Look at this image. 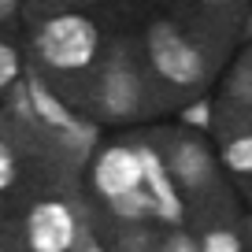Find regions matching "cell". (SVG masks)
Returning <instances> with one entry per match:
<instances>
[{
    "label": "cell",
    "instance_id": "obj_1",
    "mask_svg": "<svg viewBox=\"0 0 252 252\" xmlns=\"http://www.w3.org/2000/svg\"><path fill=\"white\" fill-rule=\"evenodd\" d=\"M37 48L52 67H86L96 52V30L82 15H60L41 30Z\"/></svg>",
    "mask_w": 252,
    "mask_h": 252
},
{
    "label": "cell",
    "instance_id": "obj_2",
    "mask_svg": "<svg viewBox=\"0 0 252 252\" xmlns=\"http://www.w3.org/2000/svg\"><path fill=\"white\" fill-rule=\"evenodd\" d=\"M152 60H156V71L163 78L178 82V86H189V82H197L204 74V63L171 26H156L152 33Z\"/></svg>",
    "mask_w": 252,
    "mask_h": 252
},
{
    "label": "cell",
    "instance_id": "obj_3",
    "mask_svg": "<svg viewBox=\"0 0 252 252\" xmlns=\"http://www.w3.org/2000/svg\"><path fill=\"white\" fill-rule=\"evenodd\" d=\"M74 241V219L63 204H41L30 215V245L33 252H63Z\"/></svg>",
    "mask_w": 252,
    "mask_h": 252
},
{
    "label": "cell",
    "instance_id": "obj_4",
    "mask_svg": "<svg viewBox=\"0 0 252 252\" xmlns=\"http://www.w3.org/2000/svg\"><path fill=\"white\" fill-rule=\"evenodd\" d=\"M141 182V163H137V152L130 149H108L96 163V186L108 200H115L119 193H130Z\"/></svg>",
    "mask_w": 252,
    "mask_h": 252
},
{
    "label": "cell",
    "instance_id": "obj_5",
    "mask_svg": "<svg viewBox=\"0 0 252 252\" xmlns=\"http://www.w3.org/2000/svg\"><path fill=\"white\" fill-rule=\"evenodd\" d=\"M137 163H141V178H149V186H152V200H156L159 215L163 219H182V200L171 189V182H167L163 167H159V156L149 149H137Z\"/></svg>",
    "mask_w": 252,
    "mask_h": 252
},
{
    "label": "cell",
    "instance_id": "obj_6",
    "mask_svg": "<svg viewBox=\"0 0 252 252\" xmlns=\"http://www.w3.org/2000/svg\"><path fill=\"white\" fill-rule=\"evenodd\" d=\"M30 100H33V108H37V115L45 119V123L63 126V130L78 134V141H93V130H86V126H78V123H74V119H71V111L63 108V104L56 100L52 93H45V86H41V82H30Z\"/></svg>",
    "mask_w": 252,
    "mask_h": 252
},
{
    "label": "cell",
    "instance_id": "obj_7",
    "mask_svg": "<svg viewBox=\"0 0 252 252\" xmlns=\"http://www.w3.org/2000/svg\"><path fill=\"white\" fill-rule=\"evenodd\" d=\"M174 167H178V174L189 182V186H197V182L208 174V156L197 149V145H178V152H174Z\"/></svg>",
    "mask_w": 252,
    "mask_h": 252
},
{
    "label": "cell",
    "instance_id": "obj_8",
    "mask_svg": "<svg viewBox=\"0 0 252 252\" xmlns=\"http://www.w3.org/2000/svg\"><path fill=\"white\" fill-rule=\"evenodd\" d=\"M108 108L115 111V115H123V111L134 108V82H130L126 71H111V78H108Z\"/></svg>",
    "mask_w": 252,
    "mask_h": 252
},
{
    "label": "cell",
    "instance_id": "obj_9",
    "mask_svg": "<svg viewBox=\"0 0 252 252\" xmlns=\"http://www.w3.org/2000/svg\"><path fill=\"white\" fill-rule=\"evenodd\" d=\"M111 204H115L119 215H141V212H149V208H156V200H152L149 193H137V189H130V193H119Z\"/></svg>",
    "mask_w": 252,
    "mask_h": 252
},
{
    "label": "cell",
    "instance_id": "obj_10",
    "mask_svg": "<svg viewBox=\"0 0 252 252\" xmlns=\"http://www.w3.org/2000/svg\"><path fill=\"white\" fill-rule=\"evenodd\" d=\"M226 163L234 167V171H252V137H241V141H234L226 149Z\"/></svg>",
    "mask_w": 252,
    "mask_h": 252
},
{
    "label": "cell",
    "instance_id": "obj_11",
    "mask_svg": "<svg viewBox=\"0 0 252 252\" xmlns=\"http://www.w3.org/2000/svg\"><path fill=\"white\" fill-rule=\"evenodd\" d=\"M204 252H241V245H237L234 234H208Z\"/></svg>",
    "mask_w": 252,
    "mask_h": 252
},
{
    "label": "cell",
    "instance_id": "obj_12",
    "mask_svg": "<svg viewBox=\"0 0 252 252\" xmlns=\"http://www.w3.org/2000/svg\"><path fill=\"white\" fill-rule=\"evenodd\" d=\"M15 74H19V60H15V52H11L8 45H0V86H8Z\"/></svg>",
    "mask_w": 252,
    "mask_h": 252
},
{
    "label": "cell",
    "instance_id": "obj_13",
    "mask_svg": "<svg viewBox=\"0 0 252 252\" xmlns=\"http://www.w3.org/2000/svg\"><path fill=\"white\" fill-rule=\"evenodd\" d=\"M208 119H212V108H208V100L193 104V108L186 111V123H193V126H208Z\"/></svg>",
    "mask_w": 252,
    "mask_h": 252
},
{
    "label": "cell",
    "instance_id": "obj_14",
    "mask_svg": "<svg viewBox=\"0 0 252 252\" xmlns=\"http://www.w3.org/2000/svg\"><path fill=\"white\" fill-rule=\"evenodd\" d=\"M11 174H15V163H11V152L0 145V189L11 182Z\"/></svg>",
    "mask_w": 252,
    "mask_h": 252
},
{
    "label": "cell",
    "instance_id": "obj_15",
    "mask_svg": "<svg viewBox=\"0 0 252 252\" xmlns=\"http://www.w3.org/2000/svg\"><path fill=\"white\" fill-rule=\"evenodd\" d=\"M167 252H193V245H189V237H174V241L167 245Z\"/></svg>",
    "mask_w": 252,
    "mask_h": 252
},
{
    "label": "cell",
    "instance_id": "obj_16",
    "mask_svg": "<svg viewBox=\"0 0 252 252\" xmlns=\"http://www.w3.org/2000/svg\"><path fill=\"white\" fill-rule=\"evenodd\" d=\"M11 11H15V4H11V0H0V19H8Z\"/></svg>",
    "mask_w": 252,
    "mask_h": 252
},
{
    "label": "cell",
    "instance_id": "obj_17",
    "mask_svg": "<svg viewBox=\"0 0 252 252\" xmlns=\"http://www.w3.org/2000/svg\"><path fill=\"white\" fill-rule=\"evenodd\" d=\"M89 252H100V249H96V245H93V249H89Z\"/></svg>",
    "mask_w": 252,
    "mask_h": 252
}]
</instances>
